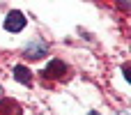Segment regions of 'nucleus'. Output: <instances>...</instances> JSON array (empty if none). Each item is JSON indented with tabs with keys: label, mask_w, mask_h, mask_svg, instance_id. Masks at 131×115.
<instances>
[{
	"label": "nucleus",
	"mask_w": 131,
	"mask_h": 115,
	"mask_svg": "<svg viewBox=\"0 0 131 115\" xmlns=\"http://www.w3.org/2000/svg\"><path fill=\"white\" fill-rule=\"evenodd\" d=\"M41 76H44V78H48V81L64 78V76H67V65H64L62 60H51V62L46 65V69L41 71Z\"/></svg>",
	"instance_id": "obj_1"
},
{
	"label": "nucleus",
	"mask_w": 131,
	"mask_h": 115,
	"mask_svg": "<svg viewBox=\"0 0 131 115\" xmlns=\"http://www.w3.org/2000/svg\"><path fill=\"white\" fill-rule=\"evenodd\" d=\"M25 28V16L21 14V12H9L7 14V18H5V30L7 32H21Z\"/></svg>",
	"instance_id": "obj_2"
},
{
	"label": "nucleus",
	"mask_w": 131,
	"mask_h": 115,
	"mask_svg": "<svg viewBox=\"0 0 131 115\" xmlns=\"http://www.w3.org/2000/svg\"><path fill=\"white\" fill-rule=\"evenodd\" d=\"M23 55H25L28 60H39V58L46 55V44H44V41H30V44L25 46Z\"/></svg>",
	"instance_id": "obj_3"
},
{
	"label": "nucleus",
	"mask_w": 131,
	"mask_h": 115,
	"mask_svg": "<svg viewBox=\"0 0 131 115\" xmlns=\"http://www.w3.org/2000/svg\"><path fill=\"white\" fill-rule=\"evenodd\" d=\"M0 115H23V108L14 99H0Z\"/></svg>",
	"instance_id": "obj_4"
},
{
	"label": "nucleus",
	"mask_w": 131,
	"mask_h": 115,
	"mask_svg": "<svg viewBox=\"0 0 131 115\" xmlns=\"http://www.w3.org/2000/svg\"><path fill=\"white\" fill-rule=\"evenodd\" d=\"M14 78L18 83H23V85H32V74H30V69L25 65H16L14 67Z\"/></svg>",
	"instance_id": "obj_5"
},
{
	"label": "nucleus",
	"mask_w": 131,
	"mask_h": 115,
	"mask_svg": "<svg viewBox=\"0 0 131 115\" xmlns=\"http://www.w3.org/2000/svg\"><path fill=\"white\" fill-rule=\"evenodd\" d=\"M88 115H99V113H94V111H90V113H88Z\"/></svg>",
	"instance_id": "obj_6"
},
{
	"label": "nucleus",
	"mask_w": 131,
	"mask_h": 115,
	"mask_svg": "<svg viewBox=\"0 0 131 115\" xmlns=\"http://www.w3.org/2000/svg\"><path fill=\"white\" fill-rule=\"evenodd\" d=\"M0 99H2V90H0Z\"/></svg>",
	"instance_id": "obj_7"
}]
</instances>
